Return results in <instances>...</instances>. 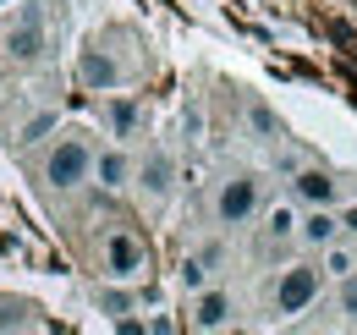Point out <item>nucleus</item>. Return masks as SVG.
<instances>
[{
	"label": "nucleus",
	"instance_id": "nucleus-1",
	"mask_svg": "<svg viewBox=\"0 0 357 335\" xmlns=\"http://www.w3.org/2000/svg\"><path fill=\"white\" fill-rule=\"evenodd\" d=\"M93 176V149L83 137H61L55 149L45 154V181L55 193H72V187H83Z\"/></svg>",
	"mask_w": 357,
	"mask_h": 335
},
{
	"label": "nucleus",
	"instance_id": "nucleus-2",
	"mask_svg": "<svg viewBox=\"0 0 357 335\" xmlns=\"http://www.w3.org/2000/svg\"><path fill=\"white\" fill-rule=\"evenodd\" d=\"M0 50H6V61H11V66H39V55H45V11H39V6H28V11L6 28Z\"/></svg>",
	"mask_w": 357,
	"mask_h": 335
},
{
	"label": "nucleus",
	"instance_id": "nucleus-3",
	"mask_svg": "<svg viewBox=\"0 0 357 335\" xmlns=\"http://www.w3.org/2000/svg\"><path fill=\"white\" fill-rule=\"evenodd\" d=\"M319 286H324V269H319V264H291V269L275 281V308L291 319V313H303L313 297H319Z\"/></svg>",
	"mask_w": 357,
	"mask_h": 335
},
{
	"label": "nucleus",
	"instance_id": "nucleus-4",
	"mask_svg": "<svg viewBox=\"0 0 357 335\" xmlns=\"http://www.w3.org/2000/svg\"><path fill=\"white\" fill-rule=\"evenodd\" d=\"M259 176H231L220 181V198H215V220L220 225H248L253 214H259Z\"/></svg>",
	"mask_w": 357,
	"mask_h": 335
},
{
	"label": "nucleus",
	"instance_id": "nucleus-5",
	"mask_svg": "<svg viewBox=\"0 0 357 335\" xmlns=\"http://www.w3.org/2000/svg\"><path fill=\"white\" fill-rule=\"evenodd\" d=\"M105 269L116 281H132L137 269H143V242H137L132 231H110L105 237Z\"/></svg>",
	"mask_w": 357,
	"mask_h": 335
},
{
	"label": "nucleus",
	"instance_id": "nucleus-6",
	"mask_svg": "<svg viewBox=\"0 0 357 335\" xmlns=\"http://www.w3.org/2000/svg\"><path fill=\"white\" fill-rule=\"evenodd\" d=\"M341 231H347V225H341V214L330 209V204H313V214L303 220V225H297V237H303L308 248H330Z\"/></svg>",
	"mask_w": 357,
	"mask_h": 335
},
{
	"label": "nucleus",
	"instance_id": "nucleus-7",
	"mask_svg": "<svg viewBox=\"0 0 357 335\" xmlns=\"http://www.w3.org/2000/svg\"><path fill=\"white\" fill-rule=\"evenodd\" d=\"M171 181H176V165H171V154H149L143 165H137V187L160 204V198H171Z\"/></svg>",
	"mask_w": 357,
	"mask_h": 335
},
{
	"label": "nucleus",
	"instance_id": "nucleus-8",
	"mask_svg": "<svg viewBox=\"0 0 357 335\" xmlns=\"http://www.w3.org/2000/svg\"><path fill=\"white\" fill-rule=\"evenodd\" d=\"M77 77L89 88H116L121 83V66L105 55V50H83V61H77Z\"/></svg>",
	"mask_w": 357,
	"mask_h": 335
},
{
	"label": "nucleus",
	"instance_id": "nucleus-9",
	"mask_svg": "<svg viewBox=\"0 0 357 335\" xmlns=\"http://www.w3.org/2000/svg\"><path fill=\"white\" fill-rule=\"evenodd\" d=\"M192 325H198V330H220V325H231V297H225V292H198V302H192Z\"/></svg>",
	"mask_w": 357,
	"mask_h": 335
},
{
	"label": "nucleus",
	"instance_id": "nucleus-10",
	"mask_svg": "<svg viewBox=\"0 0 357 335\" xmlns=\"http://www.w3.org/2000/svg\"><path fill=\"white\" fill-rule=\"evenodd\" d=\"M335 176L330 170H297V198L303 204H335Z\"/></svg>",
	"mask_w": 357,
	"mask_h": 335
},
{
	"label": "nucleus",
	"instance_id": "nucleus-11",
	"mask_svg": "<svg viewBox=\"0 0 357 335\" xmlns=\"http://www.w3.org/2000/svg\"><path fill=\"white\" fill-rule=\"evenodd\" d=\"M93 176H99V187H105V193H116V187H127V181H132V160L110 149V154H99V160H93Z\"/></svg>",
	"mask_w": 357,
	"mask_h": 335
},
{
	"label": "nucleus",
	"instance_id": "nucleus-12",
	"mask_svg": "<svg viewBox=\"0 0 357 335\" xmlns=\"http://www.w3.org/2000/svg\"><path fill=\"white\" fill-rule=\"evenodd\" d=\"M297 225H303V220H297L291 204H275L269 220H264V237H269V242H286V237H297Z\"/></svg>",
	"mask_w": 357,
	"mask_h": 335
},
{
	"label": "nucleus",
	"instance_id": "nucleus-13",
	"mask_svg": "<svg viewBox=\"0 0 357 335\" xmlns=\"http://www.w3.org/2000/svg\"><path fill=\"white\" fill-rule=\"evenodd\" d=\"M110 126H116V137H127L137 126V105L132 99H110Z\"/></svg>",
	"mask_w": 357,
	"mask_h": 335
},
{
	"label": "nucleus",
	"instance_id": "nucleus-14",
	"mask_svg": "<svg viewBox=\"0 0 357 335\" xmlns=\"http://www.w3.org/2000/svg\"><path fill=\"white\" fill-rule=\"evenodd\" d=\"M324 253H330V258H324V269H330V275H352V269H357V258L341 248V242H330Z\"/></svg>",
	"mask_w": 357,
	"mask_h": 335
},
{
	"label": "nucleus",
	"instance_id": "nucleus-15",
	"mask_svg": "<svg viewBox=\"0 0 357 335\" xmlns=\"http://www.w3.org/2000/svg\"><path fill=\"white\" fill-rule=\"evenodd\" d=\"M28 313H33L28 302H0V330H22V325H28Z\"/></svg>",
	"mask_w": 357,
	"mask_h": 335
},
{
	"label": "nucleus",
	"instance_id": "nucleus-16",
	"mask_svg": "<svg viewBox=\"0 0 357 335\" xmlns=\"http://www.w3.org/2000/svg\"><path fill=\"white\" fill-rule=\"evenodd\" d=\"M341 319L357 325V275H341Z\"/></svg>",
	"mask_w": 357,
	"mask_h": 335
},
{
	"label": "nucleus",
	"instance_id": "nucleus-17",
	"mask_svg": "<svg viewBox=\"0 0 357 335\" xmlns=\"http://www.w3.org/2000/svg\"><path fill=\"white\" fill-rule=\"evenodd\" d=\"M204 275H209V264H204V258H187V264H181V286H187V292H198V286H204Z\"/></svg>",
	"mask_w": 357,
	"mask_h": 335
},
{
	"label": "nucleus",
	"instance_id": "nucleus-18",
	"mask_svg": "<svg viewBox=\"0 0 357 335\" xmlns=\"http://www.w3.org/2000/svg\"><path fill=\"white\" fill-rule=\"evenodd\" d=\"M248 121L259 126V132H264V137H280V121H275V116H269L264 105H253V110H248Z\"/></svg>",
	"mask_w": 357,
	"mask_h": 335
},
{
	"label": "nucleus",
	"instance_id": "nucleus-19",
	"mask_svg": "<svg viewBox=\"0 0 357 335\" xmlns=\"http://www.w3.org/2000/svg\"><path fill=\"white\" fill-rule=\"evenodd\" d=\"M50 126H55V116H50V110H45V116H33V121L22 126V143H39V137H45Z\"/></svg>",
	"mask_w": 357,
	"mask_h": 335
},
{
	"label": "nucleus",
	"instance_id": "nucleus-20",
	"mask_svg": "<svg viewBox=\"0 0 357 335\" xmlns=\"http://www.w3.org/2000/svg\"><path fill=\"white\" fill-rule=\"evenodd\" d=\"M99 308H105V313H127L132 297H127V292H99Z\"/></svg>",
	"mask_w": 357,
	"mask_h": 335
},
{
	"label": "nucleus",
	"instance_id": "nucleus-21",
	"mask_svg": "<svg viewBox=\"0 0 357 335\" xmlns=\"http://www.w3.org/2000/svg\"><path fill=\"white\" fill-rule=\"evenodd\" d=\"M341 225H347V231H357V209H347V214H341Z\"/></svg>",
	"mask_w": 357,
	"mask_h": 335
},
{
	"label": "nucleus",
	"instance_id": "nucleus-22",
	"mask_svg": "<svg viewBox=\"0 0 357 335\" xmlns=\"http://www.w3.org/2000/svg\"><path fill=\"white\" fill-rule=\"evenodd\" d=\"M0 6H11V0H0Z\"/></svg>",
	"mask_w": 357,
	"mask_h": 335
}]
</instances>
